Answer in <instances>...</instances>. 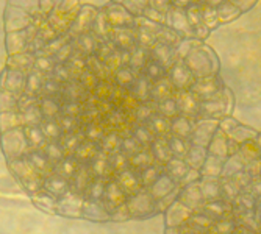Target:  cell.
<instances>
[{
	"mask_svg": "<svg viewBox=\"0 0 261 234\" xmlns=\"http://www.w3.org/2000/svg\"><path fill=\"white\" fill-rule=\"evenodd\" d=\"M166 27H169L175 33H178L181 38H194V30L186 17V11L183 8L171 7L169 11L166 13ZM196 39V38H194Z\"/></svg>",
	"mask_w": 261,
	"mask_h": 234,
	"instance_id": "2",
	"label": "cell"
},
{
	"mask_svg": "<svg viewBox=\"0 0 261 234\" xmlns=\"http://www.w3.org/2000/svg\"><path fill=\"white\" fill-rule=\"evenodd\" d=\"M200 14H202V22L206 28H210L211 32L216 30L219 27V19H218V11L216 8L206 7L203 4H200Z\"/></svg>",
	"mask_w": 261,
	"mask_h": 234,
	"instance_id": "4",
	"label": "cell"
},
{
	"mask_svg": "<svg viewBox=\"0 0 261 234\" xmlns=\"http://www.w3.org/2000/svg\"><path fill=\"white\" fill-rule=\"evenodd\" d=\"M230 2H231L236 8H238L243 14H246V13L252 11V10L258 5L259 0H230Z\"/></svg>",
	"mask_w": 261,
	"mask_h": 234,
	"instance_id": "7",
	"label": "cell"
},
{
	"mask_svg": "<svg viewBox=\"0 0 261 234\" xmlns=\"http://www.w3.org/2000/svg\"><path fill=\"white\" fill-rule=\"evenodd\" d=\"M128 7L136 11L138 14L142 16V13H144V10L149 7V0H128Z\"/></svg>",
	"mask_w": 261,
	"mask_h": 234,
	"instance_id": "9",
	"label": "cell"
},
{
	"mask_svg": "<svg viewBox=\"0 0 261 234\" xmlns=\"http://www.w3.org/2000/svg\"><path fill=\"white\" fill-rule=\"evenodd\" d=\"M149 7H152V8L158 10L160 13L166 14L169 11V8L172 7V4H171V0H149Z\"/></svg>",
	"mask_w": 261,
	"mask_h": 234,
	"instance_id": "8",
	"label": "cell"
},
{
	"mask_svg": "<svg viewBox=\"0 0 261 234\" xmlns=\"http://www.w3.org/2000/svg\"><path fill=\"white\" fill-rule=\"evenodd\" d=\"M164 217V234H261V130L222 119Z\"/></svg>",
	"mask_w": 261,
	"mask_h": 234,
	"instance_id": "1",
	"label": "cell"
},
{
	"mask_svg": "<svg viewBox=\"0 0 261 234\" xmlns=\"http://www.w3.org/2000/svg\"><path fill=\"white\" fill-rule=\"evenodd\" d=\"M142 16H144L146 19H149V20H152V22L161 23V25H164V23H166V14L160 13L158 10L152 8V7H147L144 10V13H142Z\"/></svg>",
	"mask_w": 261,
	"mask_h": 234,
	"instance_id": "6",
	"label": "cell"
},
{
	"mask_svg": "<svg viewBox=\"0 0 261 234\" xmlns=\"http://www.w3.org/2000/svg\"><path fill=\"white\" fill-rule=\"evenodd\" d=\"M199 2L206 5V7H211V8H218L225 2V0H199Z\"/></svg>",
	"mask_w": 261,
	"mask_h": 234,
	"instance_id": "11",
	"label": "cell"
},
{
	"mask_svg": "<svg viewBox=\"0 0 261 234\" xmlns=\"http://www.w3.org/2000/svg\"><path fill=\"white\" fill-rule=\"evenodd\" d=\"M199 0H171L172 7H177V8H188L191 4H197Z\"/></svg>",
	"mask_w": 261,
	"mask_h": 234,
	"instance_id": "10",
	"label": "cell"
},
{
	"mask_svg": "<svg viewBox=\"0 0 261 234\" xmlns=\"http://www.w3.org/2000/svg\"><path fill=\"white\" fill-rule=\"evenodd\" d=\"M186 11V17L189 20V23H191V27L193 30L203 25V22H202V14H200V2L197 4H191L188 8H185Z\"/></svg>",
	"mask_w": 261,
	"mask_h": 234,
	"instance_id": "5",
	"label": "cell"
},
{
	"mask_svg": "<svg viewBox=\"0 0 261 234\" xmlns=\"http://www.w3.org/2000/svg\"><path fill=\"white\" fill-rule=\"evenodd\" d=\"M218 11V19H219V25H230V23H233L234 20H238L243 13L236 8L230 0H225V2L216 8Z\"/></svg>",
	"mask_w": 261,
	"mask_h": 234,
	"instance_id": "3",
	"label": "cell"
}]
</instances>
